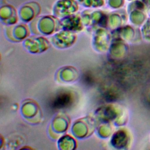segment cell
Returning a JSON list of instances; mask_svg holds the SVG:
<instances>
[{
    "mask_svg": "<svg viewBox=\"0 0 150 150\" xmlns=\"http://www.w3.org/2000/svg\"><path fill=\"white\" fill-rule=\"evenodd\" d=\"M71 103V97L69 94L63 93L57 95L52 102V106L54 108H64L69 106Z\"/></svg>",
    "mask_w": 150,
    "mask_h": 150,
    "instance_id": "obj_1",
    "label": "cell"
}]
</instances>
